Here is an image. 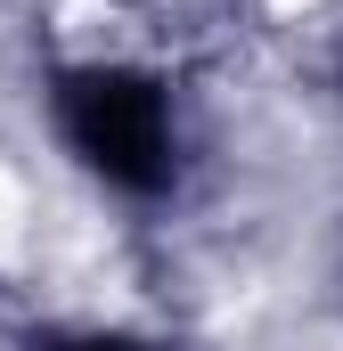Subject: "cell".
<instances>
[{
    "label": "cell",
    "instance_id": "cell-1",
    "mask_svg": "<svg viewBox=\"0 0 343 351\" xmlns=\"http://www.w3.org/2000/svg\"><path fill=\"white\" fill-rule=\"evenodd\" d=\"M58 106H66V139L115 188H164L172 180V114H164V90L147 74H123V66L66 74Z\"/></svg>",
    "mask_w": 343,
    "mask_h": 351
},
{
    "label": "cell",
    "instance_id": "cell-2",
    "mask_svg": "<svg viewBox=\"0 0 343 351\" xmlns=\"http://www.w3.org/2000/svg\"><path fill=\"white\" fill-rule=\"evenodd\" d=\"M66 351H131V343H66Z\"/></svg>",
    "mask_w": 343,
    "mask_h": 351
}]
</instances>
